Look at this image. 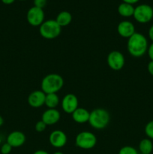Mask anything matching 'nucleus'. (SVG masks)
Here are the masks:
<instances>
[{
	"label": "nucleus",
	"instance_id": "nucleus-1",
	"mask_svg": "<svg viewBox=\"0 0 153 154\" xmlns=\"http://www.w3.org/2000/svg\"><path fill=\"white\" fill-rule=\"evenodd\" d=\"M148 48V40L142 33L135 32L128 38L127 50L129 54L134 57H141L147 53Z\"/></svg>",
	"mask_w": 153,
	"mask_h": 154
},
{
	"label": "nucleus",
	"instance_id": "nucleus-2",
	"mask_svg": "<svg viewBox=\"0 0 153 154\" xmlns=\"http://www.w3.org/2000/svg\"><path fill=\"white\" fill-rule=\"evenodd\" d=\"M64 86V79L58 74L52 73L46 75L42 79L40 87L46 94L57 93Z\"/></svg>",
	"mask_w": 153,
	"mask_h": 154
},
{
	"label": "nucleus",
	"instance_id": "nucleus-3",
	"mask_svg": "<svg viewBox=\"0 0 153 154\" xmlns=\"http://www.w3.org/2000/svg\"><path fill=\"white\" fill-rule=\"evenodd\" d=\"M110 120V113L104 108H95L90 112L88 123L94 129H105Z\"/></svg>",
	"mask_w": 153,
	"mask_h": 154
},
{
	"label": "nucleus",
	"instance_id": "nucleus-4",
	"mask_svg": "<svg viewBox=\"0 0 153 154\" xmlns=\"http://www.w3.org/2000/svg\"><path fill=\"white\" fill-rule=\"evenodd\" d=\"M62 27L57 23L56 20H47L39 26V32L44 38L51 40L60 35Z\"/></svg>",
	"mask_w": 153,
	"mask_h": 154
},
{
	"label": "nucleus",
	"instance_id": "nucleus-5",
	"mask_svg": "<svg viewBox=\"0 0 153 154\" xmlns=\"http://www.w3.org/2000/svg\"><path fill=\"white\" fill-rule=\"evenodd\" d=\"M97 144V138L94 133L83 131L77 134L75 138V145L82 150H91Z\"/></svg>",
	"mask_w": 153,
	"mask_h": 154
},
{
	"label": "nucleus",
	"instance_id": "nucleus-6",
	"mask_svg": "<svg viewBox=\"0 0 153 154\" xmlns=\"http://www.w3.org/2000/svg\"><path fill=\"white\" fill-rule=\"evenodd\" d=\"M133 17L139 23H147L153 18V8L147 4L139 5L134 8Z\"/></svg>",
	"mask_w": 153,
	"mask_h": 154
},
{
	"label": "nucleus",
	"instance_id": "nucleus-7",
	"mask_svg": "<svg viewBox=\"0 0 153 154\" xmlns=\"http://www.w3.org/2000/svg\"><path fill=\"white\" fill-rule=\"evenodd\" d=\"M44 11L42 8L33 6L30 8L26 14V20L28 24L32 26H40L44 22Z\"/></svg>",
	"mask_w": 153,
	"mask_h": 154
},
{
	"label": "nucleus",
	"instance_id": "nucleus-8",
	"mask_svg": "<svg viewBox=\"0 0 153 154\" xmlns=\"http://www.w3.org/2000/svg\"><path fill=\"white\" fill-rule=\"evenodd\" d=\"M106 62L111 69L114 71H118L124 67L125 59L122 53L118 51H113L108 54L106 57Z\"/></svg>",
	"mask_w": 153,
	"mask_h": 154
},
{
	"label": "nucleus",
	"instance_id": "nucleus-9",
	"mask_svg": "<svg viewBox=\"0 0 153 154\" xmlns=\"http://www.w3.org/2000/svg\"><path fill=\"white\" fill-rule=\"evenodd\" d=\"M79 105V102L76 96L73 93L66 94L61 101V106L63 111L66 114H71Z\"/></svg>",
	"mask_w": 153,
	"mask_h": 154
},
{
	"label": "nucleus",
	"instance_id": "nucleus-10",
	"mask_svg": "<svg viewBox=\"0 0 153 154\" xmlns=\"http://www.w3.org/2000/svg\"><path fill=\"white\" fill-rule=\"evenodd\" d=\"M68 138L66 134L63 131L57 129L50 134L49 142L52 147L55 148H62L67 144Z\"/></svg>",
	"mask_w": 153,
	"mask_h": 154
},
{
	"label": "nucleus",
	"instance_id": "nucleus-11",
	"mask_svg": "<svg viewBox=\"0 0 153 154\" xmlns=\"http://www.w3.org/2000/svg\"><path fill=\"white\" fill-rule=\"evenodd\" d=\"M46 93H44L41 90H34L28 96V104L32 108H38L43 106L45 103Z\"/></svg>",
	"mask_w": 153,
	"mask_h": 154
},
{
	"label": "nucleus",
	"instance_id": "nucleus-12",
	"mask_svg": "<svg viewBox=\"0 0 153 154\" xmlns=\"http://www.w3.org/2000/svg\"><path fill=\"white\" fill-rule=\"evenodd\" d=\"M61 118V114L56 108H48L41 116V120L46 126H51L58 123Z\"/></svg>",
	"mask_w": 153,
	"mask_h": 154
},
{
	"label": "nucleus",
	"instance_id": "nucleus-13",
	"mask_svg": "<svg viewBox=\"0 0 153 154\" xmlns=\"http://www.w3.org/2000/svg\"><path fill=\"white\" fill-rule=\"evenodd\" d=\"M117 32L121 37L124 38H129L136 32L134 25L129 20L121 21L117 26Z\"/></svg>",
	"mask_w": 153,
	"mask_h": 154
},
{
	"label": "nucleus",
	"instance_id": "nucleus-14",
	"mask_svg": "<svg viewBox=\"0 0 153 154\" xmlns=\"http://www.w3.org/2000/svg\"><path fill=\"white\" fill-rule=\"evenodd\" d=\"M8 144L12 147H20L26 142V135L20 131H13L7 137Z\"/></svg>",
	"mask_w": 153,
	"mask_h": 154
},
{
	"label": "nucleus",
	"instance_id": "nucleus-15",
	"mask_svg": "<svg viewBox=\"0 0 153 154\" xmlns=\"http://www.w3.org/2000/svg\"><path fill=\"white\" fill-rule=\"evenodd\" d=\"M89 115L90 112L88 110L84 108H79V107L71 114L74 121L80 124L88 122Z\"/></svg>",
	"mask_w": 153,
	"mask_h": 154
},
{
	"label": "nucleus",
	"instance_id": "nucleus-16",
	"mask_svg": "<svg viewBox=\"0 0 153 154\" xmlns=\"http://www.w3.org/2000/svg\"><path fill=\"white\" fill-rule=\"evenodd\" d=\"M56 21L61 27L67 26L72 21L71 14L67 11H62L58 14L56 18Z\"/></svg>",
	"mask_w": 153,
	"mask_h": 154
},
{
	"label": "nucleus",
	"instance_id": "nucleus-17",
	"mask_svg": "<svg viewBox=\"0 0 153 154\" xmlns=\"http://www.w3.org/2000/svg\"><path fill=\"white\" fill-rule=\"evenodd\" d=\"M134 12V7L133 5L122 2L118 6V13L123 17H133Z\"/></svg>",
	"mask_w": 153,
	"mask_h": 154
},
{
	"label": "nucleus",
	"instance_id": "nucleus-18",
	"mask_svg": "<svg viewBox=\"0 0 153 154\" xmlns=\"http://www.w3.org/2000/svg\"><path fill=\"white\" fill-rule=\"evenodd\" d=\"M153 150V143L149 138H143L139 144V151L140 154H152Z\"/></svg>",
	"mask_w": 153,
	"mask_h": 154
},
{
	"label": "nucleus",
	"instance_id": "nucleus-19",
	"mask_svg": "<svg viewBox=\"0 0 153 154\" xmlns=\"http://www.w3.org/2000/svg\"><path fill=\"white\" fill-rule=\"evenodd\" d=\"M60 99L57 93H50L46 94L44 105L48 108H56L59 105Z\"/></svg>",
	"mask_w": 153,
	"mask_h": 154
},
{
	"label": "nucleus",
	"instance_id": "nucleus-20",
	"mask_svg": "<svg viewBox=\"0 0 153 154\" xmlns=\"http://www.w3.org/2000/svg\"><path fill=\"white\" fill-rule=\"evenodd\" d=\"M118 154H139V152L132 146H124L120 149Z\"/></svg>",
	"mask_w": 153,
	"mask_h": 154
},
{
	"label": "nucleus",
	"instance_id": "nucleus-21",
	"mask_svg": "<svg viewBox=\"0 0 153 154\" xmlns=\"http://www.w3.org/2000/svg\"><path fill=\"white\" fill-rule=\"evenodd\" d=\"M145 134L148 138L153 140V120L148 122L145 126Z\"/></svg>",
	"mask_w": 153,
	"mask_h": 154
},
{
	"label": "nucleus",
	"instance_id": "nucleus-22",
	"mask_svg": "<svg viewBox=\"0 0 153 154\" xmlns=\"http://www.w3.org/2000/svg\"><path fill=\"white\" fill-rule=\"evenodd\" d=\"M46 124L42 120H39L36 123L35 126H34V129H35L36 132H44L45 129H46Z\"/></svg>",
	"mask_w": 153,
	"mask_h": 154
},
{
	"label": "nucleus",
	"instance_id": "nucleus-23",
	"mask_svg": "<svg viewBox=\"0 0 153 154\" xmlns=\"http://www.w3.org/2000/svg\"><path fill=\"white\" fill-rule=\"evenodd\" d=\"M12 148H13V147H12L10 144H8V143L6 142L2 145L1 148H0V152H1L2 154H9L11 152Z\"/></svg>",
	"mask_w": 153,
	"mask_h": 154
},
{
	"label": "nucleus",
	"instance_id": "nucleus-24",
	"mask_svg": "<svg viewBox=\"0 0 153 154\" xmlns=\"http://www.w3.org/2000/svg\"><path fill=\"white\" fill-rule=\"evenodd\" d=\"M46 2L47 0H34L33 3H34V6L43 9L46 6Z\"/></svg>",
	"mask_w": 153,
	"mask_h": 154
},
{
	"label": "nucleus",
	"instance_id": "nucleus-25",
	"mask_svg": "<svg viewBox=\"0 0 153 154\" xmlns=\"http://www.w3.org/2000/svg\"><path fill=\"white\" fill-rule=\"evenodd\" d=\"M147 54L148 57L152 61H153V42L150 45H148V50H147Z\"/></svg>",
	"mask_w": 153,
	"mask_h": 154
},
{
	"label": "nucleus",
	"instance_id": "nucleus-26",
	"mask_svg": "<svg viewBox=\"0 0 153 154\" xmlns=\"http://www.w3.org/2000/svg\"><path fill=\"white\" fill-rule=\"evenodd\" d=\"M147 69H148V73L153 76V61H152L151 60V61L148 63V66H147Z\"/></svg>",
	"mask_w": 153,
	"mask_h": 154
},
{
	"label": "nucleus",
	"instance_id": "nucleus-27",
	"mask_svg": "<svg viewBox=\"0 0 153 154\" xmlns=\"http://www.w3.org/2000/svg\"><path fill=\"white\" fill-rule=\"evenodd\" d=\"M148 35L150 40L153 42V24L150 26L149 29L148 31Z\"/></svg>",
	"mask_w": 153,
	"mask_h": 154
},
{
	"label": "nucleus",
	"instance_id": "nucleus-28",
	"mask_svg": "<svg viewBox=\"0 0 153 154\" xmlns=\"http://www.w3.org/2000/svg\"><path fill=\"white\" fill-rule=\"evenodd\" d=\"M122 1L124 3H128V4L134 5V4H136V2H138L140 0H122Z\"/></svg>",
	"mask_w": 153,
	"mask_h": 154
},
{
	"label": "nucleus",
	"instance_id": "nucleus-29",
	"mask_svg": "<svg viewBox=\"0 0 153 154\" xmlns=\"http://www.w3.org/2000/svg\"><path fill=\"white\" fill-rule=\"evenodd\" d=\"M33 154H50L47 151L44 150H38L36 151H34Z\"/></svg>",
	"mask_w": 153,
	"mask_h": 154
},
{
	"label": "nucleus",
	"instance_id": "nucleus-30",
	"mask_svg": "<svg viewBox=\"0 0 153 154\" xmlns=\"http://www.w3.org/2000/svg\"><path fill=\"white\" fill-rule=\"evenodd\" d=\"M2 2L4 5H11L15 2V0H1Z\"/></svg>",
	"mask_w": 153,
	"mask_h": 154
},
{
	"label": "nucleus",
	"instance_id": "nucleus-31",
	"mask_svg": "<svg viewBox=\"0 0 153 154\" xmlns=\"http://www.w3.org/2000/svg\"><path fill=\"white\" fill-rule=\"evenodd\" d=\"M3 124H4V119H3V117H2V116H0V127H1Z\"/></svg>",
	"mask_w": 153,
	"mask_h": 154
},
{
	"label": "nucleus",
	"instance_id": "nucleus-32",
	"mask_svg": "<svg viewBox=\"0 0 153 154\" xmlns=\"http://www.w3.org/2000/svg\"><path fill=\"white\" fill-rule=\"evenodd\" d=\"M52 154H64L62 153V152H61V151H56V152H55V153H53Z\"/></svg>",
	"mask_w": 153,
	"mask_h": 154
},
{
	"label": "nucleus",
	"instance_id": "nucleus-33",
	"mask_svg": "<svg viewBox=\"0 0 153 154\" xmlns=\"http://www.w3.org/2000/svg\"><path fill=\"white\" fill-rule=\"evenodd\" d=\"M20 1H26V0H20Z\"/></svg>",
	"mask_w": 153,
	"mask_h": 154
}]
</instances>
